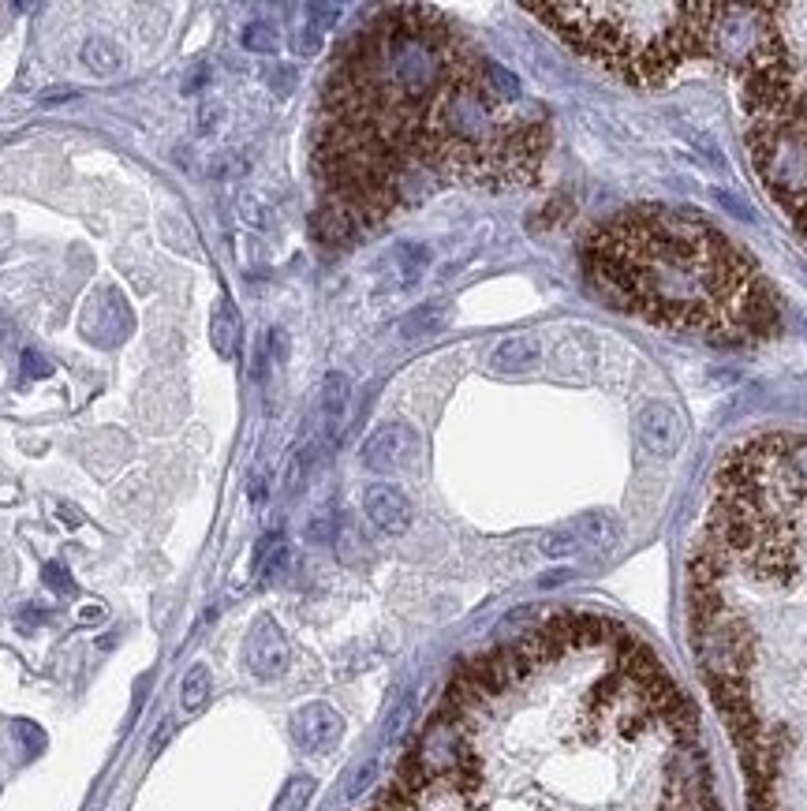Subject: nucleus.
<instances>
[{
    "instance_id": "14",
    "label": "nucleus",
    "mask_w": 807,
    "mask_h": 811,
    "mask_svg": "<svg viewBox=\"0 0 807 811\" xmlns=\"http://www.w3.org/2000/svg\"><path fill=\"white\" fill-rule=\"evenodd\" d=\"M83 57L86 64H90V72H98V75H113L120 72V64H124V60H120V49H116L109 38H90Z\"/></svg>"
},
{
    "instance_id": "4",
    "label": "nucleus",
    "mask_w": 807,
    "mask_h": 811,
    "mask_svg": "<svg viewBox=\"0 0 807 811\" xmlns=\"http://www.w3.org/2000/svg\"><path fill=\"white\" fill-rule=\"evenodd\" d=\"M292 740H296L299 752L307 755H322L333 752L344 737V718L337 714V707L329 703H307L292 714Z\"/></svg>"
},
{
    "instance_id": "9",
    "label": "nucleus",
    "mask_w": 807,
    "mask_h": 811,
    "mask_svg": "<svg viewBox=\"0 0 807 811\" xmlns=\"http://www.w3.org/2000/svg\"><path fill=\"white\" fill-rule=\"evenodd\" d=\"M542 359V348H538L535 337H505V341L494 348V356H490V363H494V370H501V374H524V370H531Z\"/></svg>"
},
{
    "instance_id": "10",
    "label": "nucleus",
    "mask_w": 807,
    "mask_h": 811,
    "mask_svg": "<svg viewBox=\"0 0 807 811\" xmlns=\"http://www.w3.org/2000/svg\"><path fill=\"white\" fill-rule=\"evenodd\" d=\"M213 348L221 356H232L240 348V311L232 299H221V307L213 314Z\"/></svg>"
},
{
    "instance_id": "8",
    "label": "nucleus",
    "mask_w": 807,
    "mask_h": 811,
    "mask_svg": "<svg viewBox=\"0 0 807 811\" xmlns=\"http://www.w3.org/2000/svg\"><path fill=\"white\" fill-rule=\"evenodd\" d=\"M348 404H352V382L340 370L326 374V382H322V423H326L329 442H337L344 423H348Z\"/></svg>"
},
{
    "instance_id": "12",
    "label": "nucleus",
    "mask_w": 807,
    "mask_h": 811,
    "mask_svg": "<svg viewBox=\"0 0 807 811\" xmlns=\"http://www.w3.org/2000/svg\"><path fill=\"white\" fill-rule=\"evenodd\" d=\"M572 531L580 535L583 546H613V542H617V535H621V527H617V520H613L609 513L580 516V520L572 524Z\"/></svg>"
},
{
    "instance_id": "22",
    "label": "nucleus",
    "mask_w": 807,
    "mask_h": 811,
    "mask_svg": "<svg viewBox=\"0 0 807 811\" xmlns=\"http://www.w3.org/2000/svg\"><path fill=\"white\" fill-rule=\"evenodd\" d=\"M42 580H45V584H49V587H53L57 595H71V591H75V580H71L68 569H64L60 561H49V565H45V569H42Z\"/></svg>"
},
{
    "instance_id": "11",
    "label": "nucleus",
    "mask_w": 807,
    "mask_h": 811,
    "mask_svg": "<svg viewBox=\"0 0 807 811\" xmlns=\"http://www.w3.org/2000/svg\"><path fill=\"white\" fill-rule=\"evenodd\" d=\"M393 266H397V285L408 288L426 273L430 251H426L423 243H397V247H393Z\"/></svg>"
},
{
    "instance_id": "19",
    "label": "nucleus",
    "mask_w": 807,
    "mask_h": 811,
    "mask_svg": "<svg viewBox=\"0 0 807 811\" xmlns=\"http://www.w3.org/2000/svg\"><path fill=\"white\" fill-rule=\"evenodd\" d=\"M538 550H542V557H553V561H561V557L580 554L583 542H580V535H576L572 527H565V531H550V535H542Z\"/></svg>"
},
{
    "instance_id": "13",
    "label": "nucleus",
    "mask_w": 807,
    "mask_h": 811,
    "mask_svg": "<svg viewBox=\"0 0 807 811\" xmlns=\"http://www.w3.org/2000/svg\"><path fill=\"white\" fill-rule=\"evenodd\" d=\"M288 569V542H284L281 531H273L266 539L258 542V580H277L281 572Z\"/></svg>"
},
{
    "instance_id": "1",
    "label": "nucleus",
    "mask_w": 807,
    "mask_h": 811,
    "mask_svg": "<svg viewBox=\"0 0 807 811\" xmlns=\"http://www.w3.org/2000/svg\"><path fill=\"white\" fill-rule=\"evenodd\" d=\"M587 277L613 307L714 341H751L774 326L751 258L710 221L669 206H636L598 228Z\"/></svg>"
},
{
    "instance_id": "6",
    "label": "nucleus",
    "mask_w": 807,
    "mask_h": 811,
    "mask_svg": "<svg viewBox=\"0 0 807 811\" xmlns=\"http://www.w3.org/2000/svg\"><path fill=\"white\" fill-rule=\"evenodd\" d=\"M636 430H639V442L643 449L654 456H673L684 442V423L673 404L666 400H651L643 404L636 415Z\"/></svg>"
},
{
    "instance_id": "23",
    "label": "nucleus",
    "mask_w": 807,
    "mask_h": 811,
    "mask_svg": "<svg viewBox=\"0 0 807 811\" xmlns=\"http://www.w3.org/2000/svg\"><path fill=\"white\" fill-rule=\"evenodd\" d=\"M322 49V34L311 27V23H303V27L296 30V53H303V57H314Z\"/></svg>"
},
{
    "instance_id": "5",
    "label": "nucleus",
    "mask_w": 807,
    "mask_h": 811,
    "mask_svg": "<svg viewBox=\"0 0 807 811\" xmlns=\"http://www.w3.org/2000/svg\"><path fill=\"white\" fill-rule=\"evenodd\" d=\"M415 449H419V434H415L408 423H382V427L363 442L359 460H363V468L370 471H397L415 456Z\"/></svg>"
},
{
    "instance_id": "18",
    "label": "nucleus",
    "mask_w": 807,
    "mask_h": 811,
    "mask_svg": "<svg viewBox=\"0 0 807 811\" xmlns=\"http://www.w3.org/2000/svg\"><path fill=\"white\" fill-rule=\"evenodd\" d=\"M240 42H243V49H251V53H277V49H281V38H277L273 23H266V19L247 23L240 34Z\"/></svg>"
},
{
    "instance_id": "20",
    "label": "nucleus",
    "mask_w": 807,
    "mask_h": 811,
    "mask_svg": "<svg viewBox=\"0 0 807 811\" xmlns=\"http://www.w3.org/2000/svg\"><path fill=\"white\" fill-rule=\"evenodd\" d=\"M19 367H23V378H53V363L38 352V348H23V356H19Z\"/></svg>"
},
{
    "instance_id": "17",
    "label": "nucleus",
    "mask_w": 807,
    "mask_h": 811,
    "mask_svg": "<svg viewBox=\"0 0 807 811\" xmlns=\"http://www.w3.org/2000/svg\"><path fill=\"white\" fill-rule=\"evenodd\" d=\"M206 699H210V669L199 662V666L187 669L184 688H180V703H184V711H199Z\"/></svg>"
},
{
    "instance_id": "16",
    "label": "nucleus",
    "mask_w": 807,
    "mask_h": 811,
    "mask_svg": "<svg viewBox=\"0 0 807 811\" xmlns=\"http://www.w3.org/2000/svg\"><path fill=\"white\" fill-rule=\"evenodd\" d=\"M314 778H307V774H296V778H288L281 789V797H277V804H273V811H303L307 804H311L314 797Z\"/></svg>"
},
{
    "instance_id": "3",
    "label": "nucleus",
    "mask_w": 807,
    "mask_h": 811,
    "mask_svg": "<svg viewBox=\"0 0 807 811\" xmlns=\"http://www.w3.org/2000/svg\"><path fill=\"white\" fill-rule=\"evenodd\" d=\"M243 655H247V669L255 673L258 681H277L292 662V647H288L281 625L273 617H258L255 628L247 632Z\"/></svg>"
},
{
    "instance_id": "7",
    "label": "nucleus",
    "mask_w": 807,
    "mask_h": 811,
    "mask_svg": "<svg viewBox=\"0 0 807 811\" xmlns=\"http://www.w3.org/2000/svg\"><path fill=\"white\" fill-rule=\"evenodd\" d=\"M363 509H367L370 524L382 527L385 535H404V531L411 527V505H408V498L400 494L397 486H389V483L367 486V494H363Z\"/></svg>"
},
{
    "instance_id": "15",
    "label": "nucleus",
    "mask_w": 807,
    "mask_h": 811,
    "mask_svg": "<svg viewBox=\"0 0 807 811\" xmlns=\"http://www.w3.org/2000/svg\"><path fill=\"white\" fill-rule=\"evenodd\" d=\"M438 326H441V303H423V307H415V311L400 322V337H404V341H415V337L434 333Z\"/></svg>"
},
{
    "instance_id": "21",
    "label": "nucleus",
    "mask_w": 807,
    "mask_h": 811,
    "mask_svg": "<svg viewBox=\"0 0 807 811\" xmlns=\"http://www.w3.org/2000/svg\"><path fill=\"white\" fill-rule=\"evenodd\" d=\"M374 774H378V759H367V763H363V767L355 770L352 778L344 782V793H340V797H344V800L363 797V789H367V785L374 782Z\"/></svg>"
},
{
    "instance_id": "2",
    "label": "nucleus",
    "mask_w": 807,
    "mask_h": 811,
    "mask_svg": "<svg viewBox=\"0 0 807 811\" xmlns=\"http://www.w3.org/2000/svg\"><path fill=\"white\" fill-rule=\"evenodd\" d=\"M722 4H527L602 68L658 83L680 60L710 49Z\"/></svg>"
}]
</instances>
